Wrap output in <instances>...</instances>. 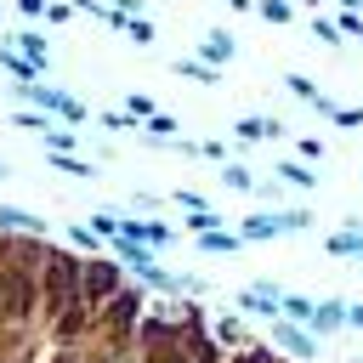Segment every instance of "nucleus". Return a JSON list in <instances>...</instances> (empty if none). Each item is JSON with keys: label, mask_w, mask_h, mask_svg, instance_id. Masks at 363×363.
I'll return each instance as SVG.
<instances>
[{"label": "nucleus", "mask_w": 363, "mask_h": 363, "mask_svg": "<svg viewBox=\"0 0 363 363\" xmlns=\"http://www.w3.org/2000/svg\"><path fill=\"white\" fill-rule=\"evenodd\" d=\"M306 329H312V335H335V329H346V301H318V312H312Z\"/></svg>", "instance_id": "nucleus-12"}, {"label": "nucleus", "mask_w": 363, "mask_h": 363, "mask_svg": "<svg viewBox=\"0 0 363 363\" xmlns=\"http://www.w3.org/2000/svg\"><path fill=\"white\" fill-rule=\"evenodd\" d=\"M295 6H301V11H312V17H318V6H323V0H295Z\"/></svg>", "instance_id": "nucleus-35"}, {"label": "nucleus", "mask_w": 363, "mask_h": 363, "mask_svg": "<svg viewBox=\"0 0 363 363\" xmlns=\"http://www.w3.org/2000/svg\"><path fill=\"white\" fill-rule=\"evenodd\" d=\"M346 329H363V301H357V306H346Z\"/></svg>", "instance_id": "nucleus-34"}, {"label": "nucleus", "mask_w": 363, "mask_h": 363, "mask_svg": "<svg viewBox=\"0 0 363 363\" xmlns=\"http://www.w3.org/2000/svg\"><path fill=\"white\" fill-rule=\"evenodd\" d=\"M125 34H130L136 45H153V40H159V28H153L147 17H130V23H125Z\"/></svg>", "instance_id": "nucleus-24"}, {"label": "nucleus", "mask_w": 363, "mask_h": 363, "mask_svg": "<svg viewBox=\"0 0 363 363\" xmlns=\"http://www.w3.org/2000/svg\"><path fill=\"white\" fill-rule=\"evenodd\" d=\"M238 244H244L238 233H204V238H199V250H210V255H233Z\"/></svg>", "instance_id": "nucleus-18"}, {"label": "nucleus", "mask_w": 363, "mask_h": 363, "mask_svg": "<svg viewBox=\"0 0 363 363\" xmlns=\"http://www.w3.org/2000/svg\"><path fill=\"white\" fill-rule=\"evenodd\" d=\"M312 40H323V45H340L346 34H340V23H335V17H312Z\"/></svg>", "instance_id": "nucleus-21"}, {"label": "nucleus", "mask_w": 363, "mask_h": 363, "mask_svg": "<svg viewBox=\"0 0 363 363\" xmlns=\"http://www.w3.org/2000/svg\"><path fill=\"white\" fill-rule=\"evenodd\" d=\"M238 57V40L227 34V28H204V40H199V62H210V68H227Z\"/></svg>", "instance_id": "nucleus-6"}, {"label": "nucleus", "mask_w": 363, "mask_h": 363, "mask_svg": "<svg viewBox=\"0 0 363 363\" xmlns=\"http://www.w3.org/2000/svg\"><path fill=\"white\" fill-rule=\"evenodd\" d=\"M233 136H238V142H267V136H284V119H272V113H244V119L233 125Z\"/></svg>", "instance_id": "nucleus-8"}, {"label": "nucleus", "mask_w": 363, "mask_h": 363, "mask_svg": "<svg viewBox=\"0 0 363 363\" xmlns=\"http://www.w3.org/2000/svg\"><path fill=\"white\" fill-rule=\"evenodd\" d=\"M272 176H278V182H289V187H318V170H306L301 159H284Z\"/></svg>", "instance_id": "nucleus-15"}, {"label": "nucleus", "mask_w": 363, "mask_h": 363, "mask_svg": "<svg viewBox=\"0 0 363 363\" xmlns=\"http://www.w3.org/2000/svg\"><path fill=\"white\" fill-rule=\"evenodd\" d=\"M57 363H74V357H57Z\"/></svg>", "instance_id": "nucleus-38"}, {"label": "nucleus", "mask_w": 363, "mask_h": 363, "mask_svg": "<svg viewBox=\"0 0 363 363\" xmlns=\"http://www.w3.org/2000/svg\"><path fill=\"white\" fill-rule=\"evenodd\" d=\"M102 125H108V130H136V119H130L125 108H108V113H102Z\"/></svg>", "instance_id": "nucleus-27"}, {"label": "nucleus", "mask_w": 363, "mask_h": 363, "mask_svg": "<svg viewBox=\"0 0 363 363\" xmlns=\"http://www.w3.org/2000/svg\"><path fill=\"white\" fill-rule=\"evenodd\" d=\"M301 159H323V142L318 136H301Z\"/></svg>", "instance_id": "nucleus-32"}, {"label": "nucleus", "mask_w": 363, "mask_h": 363, "mask_svg": "<svg viewBox=\"0 0 363 363\" xmlns=\"http://www.w3.org/2000/svg\"><path fill=\"white\" fill-rule=\"evenodd\" d=\"M238 306H244V312H255V318H284V289L261 278V284L238 289Z\"/></svg>", "instance_id": "nucleus-5"}, {"label": "nucleus", "mask_w": 363, "mask_h": 363, "mask_svg": "<svg viewBox=\"0 0 363 363\" xmlns=\"http://www.w3.org/2000/svg\"><path fill=\"white\" fill-rule=\"evenodd\" d=\"M187 233H199V238L204 233H221V216L216 210H187Z\"/></svg>", "instance_id": "nucleus-20"}, {"label": "nucleus", "mask_w": 363, "mask_h": 363, "mask_svg": "<svg viewBox=\"0 0 363 363\" xmlns=\"http://www.w3.org/2000/svg\"><path fill=\"white\" fill-rule=\"evenodd\" d=\"M284 85H289V91H295V96H301V102H306V108H318V113H323V119H335V108H340V102H335V96H329V91H318V85H312V79H306V74H284Z\"/></svg>", "instance_id": "nucleus-7"}, {"label": "nucleus", "mask_w": 363, "mask_h": 363, "mask_svg": "<svg viewBox=\"0 0 363 363\" xmlns=\"http://www.w3.org/2000/svg\"><path fill=\"white\" fill-rule=\"evenodd\" d=\"M45 6H51V0H11L17 17H45Z\"/></svg>", "instance_id": "nucleus-31"}, {"label": "nucleus", "mask_w": 363, "mask_h": 363, "mask_svg": "<svg viewBox=\"0 0 363 363\" xmlns=\"http://www.w3.org/2000/svg\"><path fill=\"white\" fill-rule=\"evenodd\" d=\"M340 34H352V40H363V11H340Z\"/></svg>", "instance_id": "nucleus-30"}, {"label": "nucleus", "mask_w": 363, "mask_h": 363, "mask_svg": "<svg viewBox=\"0 0 363 363\" xmlns=\"http://www.w3.org/2000/svg\"><path fill=\"white\" fill-rule=\"evenodd\" d=\"M11 125H23V130H40V136L51 130V119H45L40 108H17V113H11Z\"/></svg>", "instance_id": "nucleus-23"}, {"label": "nucleus", "mask_w": 363, "mask_h": 363, "mask_svg": "<svg viewBox=\"0 0 363 363\" xmlns=\"http://www.w3.org/2000/svg\"><path fill=\"white\" fill-rule=\"evenodd\" d=\"M85 278H79V289H85V301H113L119 295V267L113 261H91V267H79Z\"/></svg>", "instance_id": "nucleus-4"}, {"label": "nucleus", "mask_w": 363, "mask_h": 363, "mask_svg": "<svg viewBox=\"0 0 363 363\" xmlns=\"http://www.w3.org/2000/svg\"><path fill=\"white\" fill-rule=\"evenodd\" d=\"M0 227L6 233H45V221L34 210H17V204H0Z\"/></svg>", "instance_id": "nucleus-14"}, {"label": "nucleus", "mask_w": 363, "mask_h": 363, "mask_svg": "<svg viewBox=\"0 0 363 363\" xmlns=\"http://www.w3.org/2000/svg\"><path fill=\"white\" fill-rule=\"evenodd\" d=\"M6 45H11V51H23L34 68H45V62H51V45H45V34H40V28H17Z\"/></svg>", "instance_id": "nucleus-10"}, {"label": "nucleus", "mask_w": 363, "mask_h": 363, "mask_svg": "<svg viewBox=\"0 0 363 363\" xmlns=\"http://www.w3.org/2000/svg\"><path fill=\"white\" fill-rule=\"evenodd\" d=\"M0 68L11 74V85H40V74H45V68H34V62H28L23 51H11L6 40H0Z\"/></svg>", "instance_id": "nucleus-11"}, {"label": "nucleus", "mask_w": 363, "mask_h": 363, "mask_svg": "<svg viewBox=\"0 0 363 363\" xmlns=\"http://www.w3.org/2000/svg\"><path fill=\"white\" fill-rule=\"evenodd\" d=\"M170 74H182V79H193V85H216V79H221V68H210V62H199V57H176Z\"/></svg>", "instance_id": "nucleus-13"}, {"label": "nucleus", "mask_w": 363, "mask_h": 363, "mask_svg": "<svg viewBox=\"0 0 363 363\" xmlns=\"http://www.w3.org/2000/svg\"><path fill=\"white\" fill-rule=\"evenodd\" d=\"M227 6H233V11H255V0H227Z\"/></svg>", "instance_id": "nucleus-36"}, {"label": "nucleus", "mask_w": 363, "mask_h": 363, "mask_svg": "<svg viewBox=\"0 0 363 363\" xmlns=\"http://www.w3.org/2000/svg\"><path fill=\"white\" fill-rule=\"evenodd\" d=\"M255 11H261V23H272V28H284V23L295 17V0H255Z\"/></svg>", "instance_id": "nucleus-16"}, {"label": "nucleus", "mask_w": 363, "mask_h": 363, "mask_svg": "<svg viewBox=\"0 0 363 363\" xmlns=\"http://www.w3.org/2000/svg\"><path fill=\"white\" fill-rule=\"evenodd\" d=\"M0 11H6V0H0Z\"/></svg>", "instance_id": "nucleus-39"}, {"label": "nucleus", "mask_w": 363, "mask_h": 363, "mask_svg": "<svg viewBox=\"0 0 363 363\" xmlns=\"http://www.w3.org/2000/svg\"><path fill=\"white\" fill-rule=\"evenodd\" d=\"M301 227H312V216H306V210H261V216H250V221L238 227V238L261 244V238H278V233H301Z\"/></svg>", "instance_id": "nucleus-2"}, {"label": "nucleus", "mask_w": 363, "mask_h": 363, "mask_svg": "<svg viewBox=\"0 0 363 363\" xmlns=\"http://www.w3.org/2000/svg\"><path fill=\"white\" fill-rule=\"evenodd\" d=\"M357 363H363V357H357Z\"/></svg>", "instance_id": "nucleus-40"}, {"label": "nucleus", "mask_w": 363, "mask_h": 363, "mask_svg": "<svg viewBox=\"0 0 363 363\" xmlns=\"http://www.w3.org/2000/svg\"><path fill=\"white\" fill-rule=\"evenodd\" d=\"M216 340H221V346H244V329H238V318H216Z\"/></svg>", "instance_id": "nucleus-25"}, {"label": "nucleus", "mask_w": 363, "mask_h": 363, "mask_svg": "<svg viewBox=\"0 0 363 363\" xmlns=\"http://www.w3.org/2000/svg\"><path fill=\"white\" fill-rule=\"evenodd\" d=\"M6 176H11V164H6V159H0V182H6Z\"/></svg>", "instance_id": "nucleus-37"}, {"label": "nucleus", "mask_w": 363, "mask_h": 363, "mask_svg": "<svg viewBox=\"0 0 363 363\" xmlns=\"http://www.w3.org/2000/svg\"><path fill=\"white\" fill-rule=\"evenodd\" d=\"M142 6H147V0H113V11H119V17H142Z\"/></svg>", "instance_id": "nucleus-33"}, {"label": "nucleus", "mask_w": 363, "mask_h": 363, "mask_svg": "<svg viewBox=\"0 0 363 363\" xmlns=\"http://www.w3.org/2000/svg\"><path fill=\"white\" fill-rule=\"evenodd\" d=\"M221 182H227L233 193H255V176H250L244 164H221Z\"/></svg>", "instance_id": "nucleus-19"}, {"label": "nucleus", "mask_w": 363, "mask_h": 363, "mask_svg": "<svg viewBox=\"0 0 363 363\" xmlns=\"http://www.w3.org/2000/svg\"><path fill=\"white\" fill-rule=\"evenodd\" d=\"M312 312H318L312 295H284V318H289V323H312Z\"/></svg>", "instance_id": "nucleus-17"}, {"label": "nucleus", "mask_w": 363, "mask_h": 363, "mask_svg": "<svg viewBox=\"0 0 363 363\" xmlns=\"http://www.w3.org/2000/svg\"><path fill=\"white\" fill-rule=\"evenodd\" d=\"M335 125H340V130H357V125H363V108H335Z\"/></svg>", "instance_id": "nucleus-29"}, {"label": "nucleus", "mask_w": 363, "mask_h": 363, "mask_svg": "<svg viewBox=\"0 0 363 363\" xmlns=\"http://www.w3.org/2000/svg\"><path fill=\"white\" fill-rule=\"evenodd\" d=\"M45 147H51V153H74V130L51 125V130H45Z\"/></svg>", "instance_id": "nucleus-26"}, {"label": "nucleus", "mask_w": 363, "mask_h": 363, "mask_svg": "<svg viewBox=\"0 0 363 363\" xmlns=\"http://www.w3.org/2000/svg\"><path fill=\"white\" fill-rule=\"evenodd\" d=\"M11 96L23 102V108H40V113H57V119H68V125H85L91 113H85V102L79 96H68V91H57V85H11Z\"/></svg>", "instance_id": "nucleus-1"}, {"label": "nucleus", "mask_w": 363, "mask_h": 363, "mask_svg": "<svg viewBox=\"0 0 363 363\" xmlns=\"http://www.w3.org/2000/svg\"><path fill=\"white\" fill-rule=\"evenodd\" d=\"M68 17H74V0H51L45 6V23H68Z\"/></svg>", "instance_id": "nucleus-28"}, {"label": "nucleus", "mask_w": 363, "mask_h": 363, "mask_svg": "<svg viewBox=\"0 0 363 363\" xmlns=\"http://www.w3.org/2000/svg\"><path fill=\"white\" fill-rule=\"evenodd\" d=\"M272 346H284L289 357H318V335L306 329V323H289V318H272Z\"/></svg>", "instance_id": "nucleus-3"}, {"label": "nucleus", "mask_w": 363, "mask_h": 363, "mask_svg": "<svg viewBox=\"0 0 363 363\" xmlns=\"http://www.w3.org/2000/svg\"><path fill=\"white\" fill-rule=\"evenodd\" d=\"M125 113H130V119H142V125H147V119H153V113H159V108H153V96H142V91H130V96H125Z\"/></svg>", "instance_id": "nucleus-22"}, {"label": "nucleus", "mask_w": 363, "mask_h": 363, "mask_svg": "<svg viewBox=\"0 0 363 363\" xmlns=\"http://www.w3.org/2000/svg\"><path fill=\"white\" fill-rule=\"evenodd\" d=\"M323 250H329V255H340V261H363V227H357V221H346L340 233H329V238H323Z\"/></svg>", "instance_id": "nucleus-9"}]
</instances>
